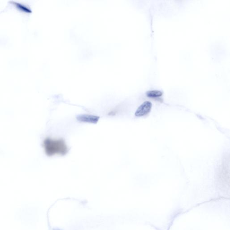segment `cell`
Masks as SVG:
<instances>
[{
  "label": "cell",
  "mask_w": 230,
  "mask_h": 230,
  "mask_svg": "<svg viewBox=\"0 0 230 230\" xmlns=\"http://www.w3.org/2000/svg\"><path fill=\"white\" fill-rule=\"evenodd\" d=\"M163 93L159 91H148L146 93L147 95L149 97L157 98L161 96Z\"/></svg>",
  "instance_id": "cell-4"
},
{
  "label": "cell",
  "mask_w": 230,
  "mask_h": 230,
  "mask_svg": "<svg viewBox=\"0 0 230 230\" xmlns=\"http://www.w3.org/2000/svg\"><path fill=\"white\" fill-rule=\"evenodd\" d=\"M76 119L79 121L83 122L96 124L99 121V117L93 115L81 114L78 115V116H76Z\"/></svg>",
  "instance_id": "cell-3"
},
{
  "label": "cell",
  "mask_w": 230,
  "mask_h": 230,
  "mask_svg": "<svg viewBox=\"0 0 230 230\" xmlns=\"http://www.w3.org/2000/svg\"><path fill=\"white\" fill-rule=\"evenodd\" d=\"M44 148L46 155L49 157L55 155H66L68 152V148L63 139H53L46 138L43 142Z\"/></svg>",
  "instance_id": "cell-1"
},
{
  "label": "cell",
  "mask_w": 230,
  "mask_h": 230,
  "mask_svg": "<svg viewBox=\"0 0 230 230\" xmlns=\"http://www.w3.org/2000/svg\"><path fill=\"white\" fill-rule=\"evenodd\" d=\"M152 107V103L149 101H146L142 104L138 108L135 113V116L141 117L148 114Z\"/></svg>",
  "instance_id": "cell-2"
}]
</instances>
